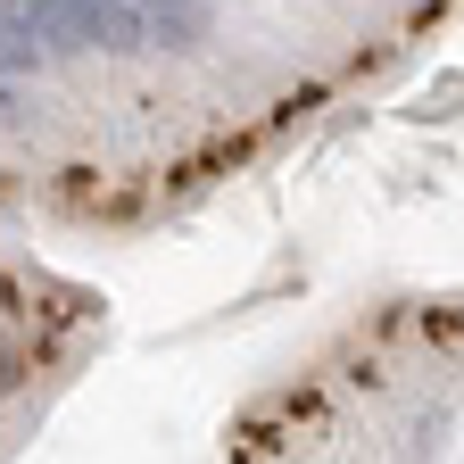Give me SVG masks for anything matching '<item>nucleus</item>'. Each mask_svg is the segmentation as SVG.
<instances>
[{
    "instance_id": "1",
    "label": "nucleus",
    "mask_w": 464,
    "mask_h": 464,
    "mask_svg": "<svg viewBox=\"0 0 464 464\" xmlns=\"http://www.w3.org/2000/svg\"><path fill=\"white\" fill-rule=\"evenodd\" d=\"M42 299V282L25 274H0V423L17 415V398H25V373L42 365V332H50V307Z\"/></svg>"
}]
</instances>
